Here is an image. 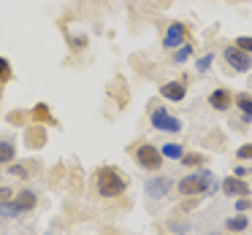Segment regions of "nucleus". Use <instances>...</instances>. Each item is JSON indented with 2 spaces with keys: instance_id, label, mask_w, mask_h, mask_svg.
<instances>
[{
  "instance_id": "obj_1",
  "label": "nucleus",
  "mask_w": 252,
  "mask_h": 235,
  "mask_svg": "<svg viewBox=\"0 0 252 235\" xmlns=\"http://www.w3.org/2000/svg\"><path fill=\"white\" fill-rule=\"evenodd\" d=\"M217 179H214L209 170H201V173H190L179 181V192L182 195H214L217 192Z\"/></svg>"
},
{
  "instance_id": "obj_2",
  "label": "nucleus",
  "mask_w": 252,
  "mask_h": 235,
  "mask_svg": "<svg viewBox=\"0 0 252 235\" xmlns=\"http://www.w3.org/2000/svg\"><path fill=\"white\" fill-rule=\"evenodd\" d=\"M125 179L120 176L117 168H100L98 170V195L103 197H117L125 192Z\"/></svg>"
},
{
  "instance_id": "obj_3",
  "label": "nucleus",
  "mask_w": 252,
  "mask_h": 235,
  "mask_svg": "<svg viewBox=\"0 0 252 235\" xmlns=\"http://www.w3.org/2000/svg\"><path fill=\"white\" fill-rule=\"evenodd\" d=\"M136 159L144 170H160V165H163V152L155 149L152 143H141V146L136 149Z\"/></svg>"
},
{
  "instance_id": "obj_4",
  "label": "nucleus",
  "mask_w": 252,
  "mask_h": 235,
  "mask_svg": "<svg viewBox=\"0 0 252 235\" xmlns=\"http://www.w3.org/2000/svg\"><path fill=\"white\" fill-rule=\"evenodd\" d=\"M222 57H225V62H228L236 73H247L252 68V57L247 54L244 49H239V46H228V49L222 52Z\"/></svg>"
},
{
  "instance_id": "obj_5",
  "label": "nucleus",
  "mask_w": 252,
  "mask_h": 235,
  "mask_svg": "<svg viewBox=\"0 0 252 235\" xmlns=\"http://www.w3.org/2000/svg\"><path fill=\"white\" fill-rule=\"evenodd\" d=\"M149 122H152V127L160 132H179L182 130V122L176 119V116H171L165 108H155L152 116H149Z\"/></svg>"
},
{
  "instance_id": "obj_6",
  "label": "nucleus",
  "mask_w": 252,
  "mask_h": 235,
  "mask_svg": "<svg viewBox=\"0 0 252 235\" xmlns=\"http://www.w3.org/2000/svg\"><path fill=\"white\" fill-rule=\"evenodd\" d=\"M187 44V27L182 22H171V27L165 30V38H163V46L165 49H176V46Z\"/></svg>"
},
{
  "instance_id": "obj_7",
  "label": "nucleus",
  "mask_w": 252,
  "mask_h": 235,
  "mask_svg": "<svg viewBox=\"0 0 252 235\" xmlns=\"http://www.w3.org/2000/svg\"><path fill=\"white\" fill-rule=\"evenodd\" d=\"M147 195L155 197V200H160V197H165L171 192V179H165V176H158V179H149L147 181Z\"/></svg>"
},
{
  "instance_id": "obj_8",
  "label": "nucleus",
  "mask_w": 252,
  "mask_h": 235,
  "mask_svg": "<svg viewBox=\"0 0 252 235\" xmlns=\"http://www.w3.org/2000/svg\"><path fill=\"white\" fill-rule=\"evenodd\" d=\"M222 192L228 197H244V195H250V186H247L239 176H230V179L222 181Z\"/></svg>"
},
{
  "instance_id": "obj_9",
  "label": "nucleus",
  "mask_w": 252,
  "mask_h": 235,
  "mask_svg": "<svg viewBox=\"0 0 252 235\" xmlns=\"http://www.w3.org/2000/svg\"><path fill=\"white\" fill-rule=\"evenodd\" d=\"M11 200H14V206H17L19 211L25 213V211H33V208H35V203H38V195H35L33 189H22L19 195H14Z\"/></svg>"
},
{
  "instance_id": "obj_10",
  "label": "nucleus",
  "mask_w": 252,
  "mask_h": 235,
  "mask_svg": "<svg viewBox=\"0 0 252 235\" xmlns=\"http://www.w3.org/2000/svg\"><path fill=\"white\" fill-rule=\"evenodd\" d=\"M160 95H163L165 100L179 103V100H185L187 89H185V84H182V81H168V84H163V87H160Z\"/></svg>"
},
{
  "instance_id": "obj_11",
  "label": "nucleus",
  "mask_w": 252,
  "mask_h": 235,
  "mask_svg": "<svg viewBox=\"0 0 252 235\" xmlns=\"http://www.w3.org/2000/svg\"><path fill=\"white\" fill-rule=\"evenodd\" d=\"M230 103H233V98H230L228 89H214V92L209 95V105H212V108H217V111H228Z\"/></svg>"
},
{
  "instance_id": "obj_12",
  "label": "nucleus",
  "mask_w": 252,
  "mask_h": 235,
  "mask_svg": "<svg viewBox=\"0 0 252 235\" xmlns=\"http://www.w3.org/2000/svg\"><path fill=\"white\" fill-rule=\"evenodd\" d=\"M17 157V149L11 141H0V165H11Z\"/></svg>"
},
{
  "instance_id": "obj_13",
  "label": "nucleus",
  "mask_w": 252,
  "mask_h": 235,
  "mask_svg": "<svg viewBox=\"0 0 252 235\" xmlns=\"http://www.w3.org/2000/svg\"><path fill=\"white\" fill-rule=\"evenodd\" d=\"M236 105H239L241 114H244V122H252V98L250 95H239V98H236Z\"/></svg>"
},
{
  "instance_id": "obj_14",
  "label": "nucleus",
  "mask_w": 252,
  "mask_h": 235,
  "mask_svg": "<svg viewBox=\"0 0 252 235\" xmlns=\"http://www.w3.org/2000/svg\"><path fill=\"white\" fill-rule=\"evenodd\" d=\"M160 152H163V157H168V159H182L185 157V149H182L179 143H165Z\"/></svg>"
},
{
  "instance_id": "obj_15",
  "label": "nucleus",
  "mask_w": 252,
  "mask_h": 235,
  "mask_svg": "<svg viewBox=\"0 0 252 235\" xmlns=\"http://www.w3.org/2000/svg\"><path fill=\"white\" fill-rule=\"evenodd\" d=\"M19 208L14 206V200H6V203H0V216H6V219H17L19 216Z\"/></svg>"
},
{
  "instance_id": "obj_16",
  "label": "nucleus",
  "mask_w": 252,
  "mask_h": 235,
  "mask_svg": "<svg viewBox=\"0 0 252 235\" xmlns=\"http://www.w3.org/2000/svg\"><path fill=\"white\" fill-rule=\"evenodd\" d=\"M225 224H228V230H230V233H241V230H244L250 222H247V216H230Z\"/></svg>"
},
{
  "instance_id": "obj_17",
  "label": "nucleus",
  "mask_w": 252,
  "mask_h": 235,
  "mask_svg": "<svg viewBox=\"0 0 252 235\" xmlns=\"http://www.w3.org/2000/svg\"><path fill=\"white\" fill-rule=\"evenodd\" d=\"M33 119L35 122H52V116H49V105H44V103H38L33 108Z\"/></svg>"
},
{
  "instance_id": "obj_18",
  "label": "nucleus",
  "mask_w": 252,
  "mask_h": 235,
  "mask_svg": "<svg viewBox=\"0 0 252 235\" xmlns=\"http://www.w3.org/2000/svg\"><path fill=\"white\" fill-rule=\"evenodd\" d=\"M8 78H11V65L6 57H0V81H8Z\"/></svg>"
},
{
  "instance_id": "obj_19",
  "label": "nucleus",
  "mask_w": 252,
  "mask_h": 235,
  "mask_svg": "<svg viewBox=\"0 0 252 235\" xmlns=\"http://www.w3.org/2000/svg\"><path fill=\"white\" fill-rule=\"evenodd\" d=\"M236 46L244 49L247 54H252V35H241V38H236Z\"/></svg>"
},
{
  "instance_id": "obj_20",
  "label": "nucleus",
  "mask_w": 252,
  "mask_h": 235,
  "mask_svg": "<svg viewBox=\"0 0 252 235\" xmlns=\"http://www.w3.org/2000/svg\"><path fill=\"white\" fill-rule=\"evenodd\" d=\"M190 54H192V44H185V46H182V49L174 54V60H176V62H185Z\"/></svg>"
},
{
  "instance_id": "obj_21",
  "label": "nucleus",
  "mask_w": 252,
  "mask_h": 235,
  "mask_svg": "<svg viewBox=\"0 0 252 235\" xmlns=\"http://www.w3.org/2000/svg\"><path fill=\"white\" fill-rule=\"evenodd\" d=\"M8 173H11V176H17V179H28V168H25V165L22 162H19V165H11V168H8Z\"/></svg>"
},
{
  "instance_id": "obj_22",
  "label": "nucleus",
  "mask_w": 252,
  "mask_h": 235,
  "mask_svg": "<svg viewBox=\"0 0 252 235\" xmlns=\"http://www.w3.org/2000/svg\"><path fill=\"white\" fill-rule=\"evenodd\" d=\"M212 62H214V54H206V57H201V60H198V65H195V68H198V73H206Z\"/></svg>"
},
{
  "instance_id": "obj_23",
  "label": "nucleus",
  "mask_w": 252,
  "mask_h": 235,
  "mask_svg": "<svg viewBox=\"0 0 252 235\" xmlns=\"http://www.w3.org/2000/svg\"><path fill=\"white\" fill-rule=\"evenodd\" d=\"M236 157H239V159H252V143H244V146H239Z\"/></svg>"
},
{
  "instance_id": "obj_24",
  "label": "nucleus",
  "mask_w": 252,
  "mask_h": 235,
  "mask_svg": "<svg viewBox=\"0 0 252 235\" xmlns=\"http://www.w3.org/2000/svg\"><path fill=\"white\" fill-rule=\"evenodd\" d=\"M182 162H185V165H201V157H198V154H185Z\"/></svg>"
},
{
  "instance_id": "obj_25",
  "label": "nucleus",
  "mask_w": 252,
  "mask_h": 235,
  "mask_svg": "<svg viewBox=\"0 0 252 235\" xmlns=\"http://www.w3.org/2000/svg\"><path fill=\"white\" fill-rule=\"evenodd\" d=\"M14 197V192L8 189V186H0V203H6V200H11Z\"/></svg>"
},
{
  "instance_id": "obj_26",
  "label": "nucleus",
  "mask_w": 252,
  "mask_h": 235,
  "mask_svg": "<svg viewBox=\"0 0 252 235\" xmlns=\"http://www.w3.org/2000/svg\"><path fill=\"white\" fill-rule=\"evenodd\" d=\"M250 206H252V203L247 200V197H239V203H236V208H239V211H247Z\"/></svg>"
},
{
  "instance_id": "obj_27",
  "label": "nucleus",
  "mask_w": 252,
  "mask_h": 235,
  "mask_svg": "<svg viewBox=\"0 0 252 235\" xmlns=\"http://www.w3.org/2000/svg\"><path fill=\"white\" fill-rule=\"evenodd\" d=\"M71 46H73V49H82V46H84V38H73Z\"/></svg>"
},
{
  "instance_id": "obj_28",
  "label": "nucleus",
  "mask_w": 252,
  "mask_h": 235,
  "mask_svg": "<svg viewBox=\"0 0 252 235\" xmlns=\"http://www.w3.org/2000/svg\"><path fill=\"white\" fill-rule=\"evenodd\" d=\"M247 173H250V170H247V168H236V176H239V179H244Z\"/></svg>"
}]
</instances>
